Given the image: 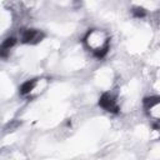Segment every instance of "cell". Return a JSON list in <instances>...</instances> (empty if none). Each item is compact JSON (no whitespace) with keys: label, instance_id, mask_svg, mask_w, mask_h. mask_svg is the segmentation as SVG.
<instances>
[{"label":"cell","instance_id":"obj_1","mask_svg":"<svg viewBox=\"0 0 160 160\" xmlns=\"http://www.w3.org/2000/svg\"><path fill=\"white\" fill-rule=\"evenodd\" d=\"M85 44L90 49H92V52L96 58H104L109 50V42L106 34L100 30H92L90 31L85 38Z\"/></svg>","mask_w":160,"mask_h":160},{"label":"cell","instance_id":"obj_2","mask_svg":"<svg viewBox=\"0 0 160 160\" xmlns=\"http://www.w3.org/2000/svg\"><path fill=\"white\" fill-rule=\"evenodd\" d=\"M44 32L36 30V29H29V30H25L22 31L21 34V41L24 44H38L40 42L42 39H44Z\"/></svg>","mask_w":160,"mask_h":160},{"label":"cell","instance_id":"obj_3","mask_svg":"<svg viewBox=\"0 0 160 160\" xmlns=\"http://www.w3.org/2000/svg\"><path fill=\"white\" fill-rule=\"evenodd\" d=\"M99 105L102 109H105L106 111H109V112H114V114H118L119 112V106H118L115 99L111 95H109V94H102L100 96Z\"/></svg>","mask_w":160,"mask_h":160},{"label":"cell","instance_id":"obj_4","mask_svg":"<svg viewBox=\"0 0 160 160\" xmlns=\"http://www.w3.org/2000/svg\"><path fill=\"white\" fill-rule=\"evenodd\" d=\"M16 40L14 38H8L2 41V44L0 45V56L1 58H8L9 52H10V49L15 45Z\"/></svg>","mask_w":160,"mask_h":160},{"label":"cell","instance_id":"obj_5","mask_svg":"<svg viewBox=\"0 0 160 160\" xmlns=\"http://www.w3.org/2000/svg\"><path fill=\"white\" fill-rule=\"evenodd\" d=\"M159 96H151V98H145L144 99V106L148 110V112L155 110L158 112L159 110Z\"/></svg>","mask_w":160,"mask_h":160},{"label":"cell","instance_id":"obj_6","mask_svg":"<svg viewBox=\"0 0 160 160\" xmlns=\"http://www.w3.org/2000/svg\"><path fill=\"white\" fill-rule=\"evenodd\" d=\"M35 84H36L35 80H29V81L24 82V84L20 86V94H21V95H28V94H30V92L34 90Z\"/></svg>","mask_w":160,"mask_h":160},{"label":"cell","instance_id":"obj_7","mask_svg":"<svg viewBox=\"0 0 160 160\" xmlns=\"http://www.w3.org/2000/svg\"><path fill=\"white\" fill-rule=\"evenodd\" d=\"M132 15L135 18H144L146 15V11L144 8H140V6H135L132 8Z\"/></svg>","mask_w":160,"mask_h":160}]
</instances>
